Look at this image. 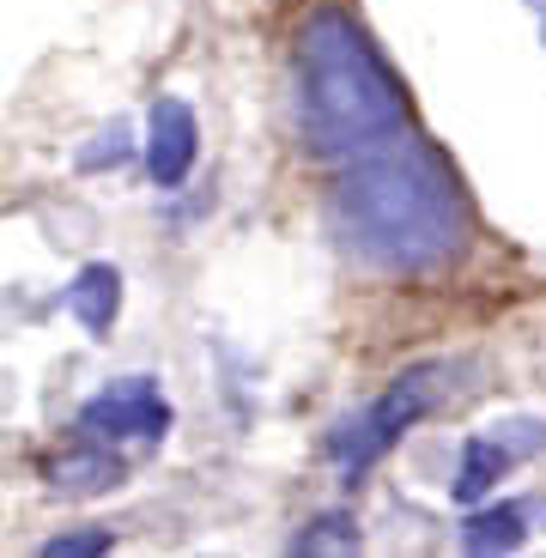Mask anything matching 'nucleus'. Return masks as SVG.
<instances>
[{"mask_svg": "<svg viewBox=\"0 0 546 558\" xmlns=\"http://www.w3.org/2000/svg\"><path fill=\"white\" fill-rule=\"evenodd\" d=\"M68 304H73V316H80L85 335H110L116 310H122V274H116L110 262L80 267V274H73V286H68Z\"/></svg>", "mask_w": 546, "mask_h": 558, "instance_id": "7", "label": "nucleus"}, {"mask_svg": "<svg viewBox=\"0 0 546 558\" xmlns=\"http://www.w3.org/2000/svg\"><path fill=\"white\" fill-rule=\"evenodd\" d=\"M335 231L347 255L377 274H437L468 250V195L432 146L395 140L347 158L335 182Z\"/></svg>", "mask_w": 546, "mask_h": 558, "instance_id": "1", "label": "nucleus"}, {"mask_svg": "<svg viewBox=\"0 0 546 558\" xmlns=\"http://www.w3.org/2000/svg\"><path fill=\"white\" fill-rule=\"evenodd\" d=\"M437 383H444L437 364L407 371V377H395L371 407H359L352 418H340L335 432H328V461L340 468V480H364V474H371V468H377V461L437 407Z\"/></svg>", "mask_w": 546, "mask_h": 558, "instance_id": "3", "label": "nucleus"}, {"mask_svg": "<svg viewBox=\"0 0 546 558\" xmlns=\"http://www.w3.org/2000/svg\"><path fill=\"white\" fill-rule=\"evenodd\" d=\"M201 158V128H195V110L182 98H158L153 116H146V177L158 189H182L189 170Z\"/></svg>", "mask_w": 546, "mask_h": 558, "instance_id": "5", "label": "nucleus"}, {"mask_svg": "<svg viewBox=\"0 0 546 558\" xmlns=\"http://www.w3.org/2000/svg\"><path fill=\"white\" fill-rule=\"evenodd\" d=\"M510 461H517V456H510V444H505L498 432H492V437H468V444H462V468H456V486H449V498L462 504V510H468V504H480L492 486H498V480L510 474Z\"/></svg>", "mask_w": 546, "mask_h": 558, "instance_id": "9", "label": "nucleus"}, {"mask_svg": "<svg viewBox=\"0 0 546 558\" xmlns=\"http://www.w3.org/2000/svg\"><path fill=\"white\" fill-rule=\"evenodd\" d=\"M292 116L304 146L328 165L407 140L401 80L389 73L377 43L335 7L310 13L292 43Z\"/></svg>", "mask_w": 546, "mask_h": 558, "instance_id": "2", "label": "nucleus"}, {"mask_svg": "<svg viewBox=\"0 0 546 558\" xmlns=\"http://www.w3.org/2000/svg\"><path fill=\"white\" fill-rule=\"evenodd\" d=\"M529 541V504L510 498V504H480L462 517V546L468 553H517Z\"/></svg>", "mask_w": 546, "mask_h": 558, "instance_id": "8", "label": "nucleus"}, {"mask_svg": "<svg viewBox=\"0 0 546 558\" xmlns=\"http://www.w3.org/2000/svg\"><path fill=\"white\" fill-rule=\"evenodd\" d=\"M110 546H116L110 529H68L43 546V558H80V553H110Z\"/></svg>", "mask_w": 546, "mask_h": 558, "instance_id": "12", "label": "nucleus"}, {"mask_svg": "<svg viewBox=\"0 0 546 558\" xmlns=\"http://www.w3.org/2000/svg\"><path fill=\"white\" fill-rule=\"evenodd\" d=\"M80 432L116 449H153L170 432V401L153 377H116L110 389H98L80 407Z\"/></svg>", "mask_w": 546, "mask_h": 558, "instance_id": "4", "label": "nucleus"}, {"mask_svg": "<svg viewBox=\"0 0 546 558\" xmlns=\"http://www.w3.org/2000/svg\"><path fill=\"white\" fill-rule=\"evenodd\" d=\"M498 437L510 444V456H517V461H529V456H541V449H546V418H510V425H498Z\"/></svg>", "mask_w": 546, "mask_h": 558, "instance_id": "13", "label": "nucleus"}, {"mask_svg": "<svg viewBox=\"0 0 546 558\" xmlns=\"http://www.w3.org/2000/svg\"><path fill=\"white\" fill-rule=\"evenodd\" d=\"M352 546H359V522L347 510H328L292 534V553H352Z\"/></svg>", "mask_w": 546, "mask_h": 558, "instance_id": "10", "label": "nucleus"}, {"mask_svg": "<svg viewBox=\"0 0 546 558\" xmlns=\"http://www.w3.org/2000/svg\"><path fill=\"white\" fill-rule=\"evenodd\" d=\"M122 480L128 456H116V444H104V437H85V444L49 456V486L68 492V498H98V492H116Z\"/></svg>", "mask_w": 546, "mask_h": 558, "instance_id": "6", "label": "nucleus"}, {"mask_svg": "<svg viewBox=\"0 0 546 558\" xmlns=\"http://www.w3.org/2000/svg\"><path fill=\"white\" fill-rule=\"evenodd\" d=\"M128 153H134V134H128V122H110L98 140H85L73 165H80V170H110V165H122Z\"/></svg>", "mask_w": 546, "mask_h": 558, "instance_id": "11", "label": "nucleus"}]
</instances>
